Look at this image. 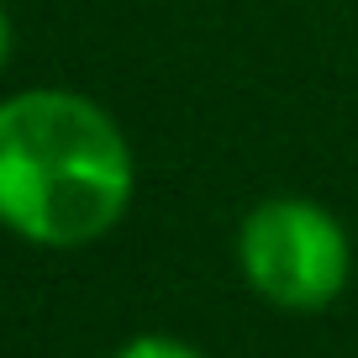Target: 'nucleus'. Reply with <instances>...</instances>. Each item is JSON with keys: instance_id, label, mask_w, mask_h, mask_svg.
Wrapping results in <instances>:
<instances>
[{"instance_id": "f257e3e1", "label": "nucleus", "mask_w": 358, "mask_h": 358, "mask_svg": "<svg viewBox=\"0 0 358 358\" xmlns=\"http://www.w3.org/2000/svg\"><path fill=\"white\" fill-rule=\"evenodd\" d=\"M137 158L101 101L32 85L0 101V227L32 248H90L116 232Z\"/></svg>"}, {"instance_id": "f03ea898", "label": "nucleus", "mask_w": 358, "mask_h": 358, "mask_svg": "<svg viewBox=\"0 0 358 358\" xmlns=\"http://www.w3.org/2000/svg\"><path fill=\"white\" fill-rule=\"evenodd\" d=\"M243 280L280 311H322L348 290L353 243L327 206L306 195H268L237 227Z\"/></svg>"}, {"instance_id": "7ed1b4c3", "label": "nucleus", "mask_w": 358, "mask_h": 358, "mask_svg": "<svg viewBox=\"0 0 358 358\" xmlns=\"http://www.w3.org/2000/svg\"><path fill=\"white\" fill-rule=\"evenodd\" d=\"M116 358H201L190 343H179V337H164V332H143L132 343L116 348Z\"/></svg>"}, {"instance_id": "20e7f679", "label": "nucleus", "mask_w": 358, "mask_h": 358, "mask_svg": "<svg viewBox=\"0 0 358 358\" xmlns=\"http://www.w3.org/2000/svg\"><path fill=\"white\" fill-rule=\"evenodd\" d=\"M11 58V11H6V0H0V69Z\"/></svg>"}]
</instances>
